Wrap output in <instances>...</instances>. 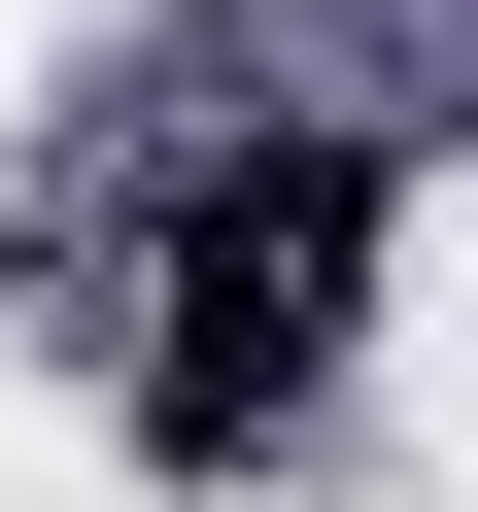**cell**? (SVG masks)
Listing matches in <instances>:
<instances>
[{
  "mask_svg": "<svg viewBox=\"0 0 478 512\" xmlns=\"http://www.w3.org/2000/svg\"><path fill=\"white\" fill-rule=\"evenodd\" d=\"M342 308H376V137H239V171H171V274H137V444H171V478H239V444L342 376Z\"/></svg>",
  "mask_w": 478,
  "mask_h": 512,
  "instance_id": "1",
  "label": "cell"
}]
</instances>
